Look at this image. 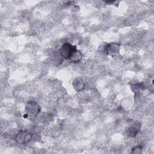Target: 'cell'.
<instances>
[{"label":"cell","instance_id":"2","mask_svg":"<svg viewBox=\"0 0 154 154\" xmlns=\"http://www.w3.org/2000/svg\"><path fill=\"white\" fill-rule=\"evenodd\" d=\"M32 134L26 131L20 130L16 135L15 140L16 141L21 144H23L27 143L28 142L30 141L32 139Z\"/></svg>","mask_w":154,"mask_h":154},{"label":"cell","instance_id":"7","mask_svg":"<svg viewBox=\"0 0 154 154\" xmlns=\"http://www.w3.org/2000/svg\"><path fill=\"white\" fill-rule=\"evenodd\" d=\"M73 85L75 88V89L77 91H81L82 89L84 88V83L79 80V79H76V81H75L73 83Z\"/></svg>","mask_w":154,"mask_h":154},{"label":"cell","instance_id":"4","mask_svg":"<svg viewBox=\"0 0 154 154\" xmlns=\"http://www.w3.org/2000/svg\"><path fill=\"white\" fill-rule=\"evenodd\" d=\"M120 50V44L119 43H111L108 45H106V46L104 48V51L107 54L114 55L118 54Z\"/></svg>","mask_w":154,"mask_h":154},{"label":"cell","instance_id":"5","mask_svg":"<svg viewBox=\"0 0 154 154\" xmlns=\"http://www.w3.org/2000/svg\"><path fill=\"white\" fill-rule=\"evenodd\" d=\"M140 123H135L132 125L128 130V135L131 137H134L136 136L140 129Z\"/></svg>","mask_w":154,"mask_h":154},{"label":"cell","instance_id":"8","mask_svg":"<svg viewBox=\"0 0 154 154\" xmlns=\"http://www.w3.org/2000/svg\"><path fill=\"white\" fill-rule=\"evenodd\" d=\"M142 147L140 146H136L132 149V153H141Z\"/></svg>","mask_w":154,"mask_h":154},{"label":"cell","instance_id":"3","mask_svg":"<svg viewBox=\"0 0 154 154\" xmlns=\"http://www.w3.org/2000/svg\"><path fill=\"white\" fill-rule=\"evenodd\" d=\"M27 115L35 116L40 112V108L38 104L34 101H29L27 103L25 107Z\"/></svg>","mask_w":154,"mask_h":154},{"label":"cell","instance_id":"1","mask_svg":"<svg viewBox=\"0 0 154 154\" xmlns=\"http://www.w3.org/2000/svg\"><path fill=\"white\" fill-rule=\"evenodd\" d=\"M76 46H73L69 42L64 43L60 49V54L63 58L70 59L73 52L76 50Z\"/></svg>","mask_w":154,"mask_h":154},{"label":"cell","instance_id":"6","mask_svg":"<svg viewBox=\"0 0 154 154\" xmlns=\"http://www.w3.org/2000/svg\"><path fill=\"white\" fill-rule=\"evenodd\" d=\"M82 53L76 49L73 52L70 60L71 62L76 63L79 62L82 59Z\"/></svg>","mask_w":154,"mask_h":154}]
</instances>
